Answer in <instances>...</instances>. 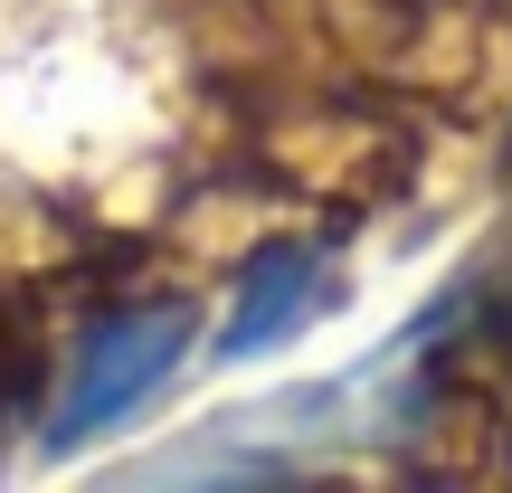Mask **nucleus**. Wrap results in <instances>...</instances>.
<instances>
[{
    "mask_svg": "<svg viewBox=\"0 0 512 493\" xmlns=\"http://www.w3.org/2000/svg\"><path fill=\"white\" fill-rule=\"evenodd\" d=\"M332 304H342V275H332L304 238L256 247V256H247V275H238V304H228V323H219V361L285 351L294 332H313Z\"/></svg>",
    "mask_w": 512,
    "mask_h": 493,
    "instance_id": "2",
    "label": "nucleus"
},
{
    "mask_svg": "<svg viewBox=\"0 0 512 493\" xmlns=\"http://www.w3.org/2000/svg\"><path fill=\"white\" fill-rule=\"evenodd\" d=\"M48 380V351H38V323L19 294H0V399H29Z\"/></svg>",
    "mask_w": 512,
    "mask_h": 493,
    "instance_id": "3",
    "label": "nucleus"
},
{
    "mask_svg": "<svg viewBox=\"0 0 512 493\" xmlns=\"http://www.w3.org/2000/svg\"><path fill=\"white\" fill-rule=\"evenodd\" d=\"M190 332H200L190 294H162V304H124V313H105V323L76 342L67 389H57V408H48V456H76V446L114 437V427H124L133 408H143L152 389L181 370Z\"/></svg>",
    "mask_w": 512,
    "mask_h": 493,
    "instance_id": "1",
    "label": "nucleus"
}]
</instances>
